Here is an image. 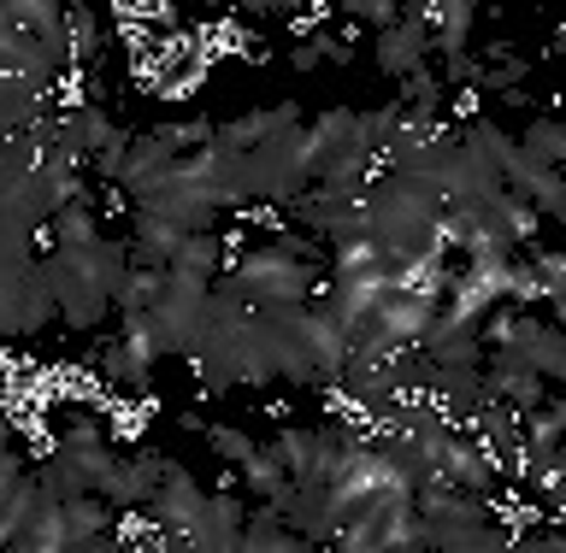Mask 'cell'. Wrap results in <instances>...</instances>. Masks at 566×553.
Wrapping results in <instances>:
<instances>
[{"label":"cell","mask_w":566,"mask_h":553,"mask_svg":"<svg viewBox=\"0 0 566 553\" xmlns=\"http://www.w3.org/2000/svg\"><path fill=\"white\" fill-rule=\"evenodd\" d=\"M130 272V247L124 242H77V247H53L42 259L48 295H53V318H65L71 330H95L118 300V283Z\"/></svg>","instance_id":"1"},{"label":"cell","mask_w":566,"mask_h":553,"mask_svg":"<svg viewBox=\"0 0 566 553\" xmlns=\"http://www.w3.org/2000/svg\"><path fill=\"white\" fill-rule=\"evenodd\" d=\"M212 289L242 300V307H307L318 289V265L307 259V247L295 236L248 247V254L230 265V277H212Z\"/></svg>","instance_id":"2"},{"label":"cell","mask_w":566,"mask_h":553,"mask_svg":"<svg viewBox=\"0 0 566 553\" xmlns=\"http://www.w3.org/2000/svg\"><path fill=\"white\" fill-rule=\"evenodd\" d=\"M53 318V295L42 277L35 236L18 224H0V336H35Z\"/></svg>","instance_id":"3"},{"label":"cell","mask_w":566,"mask_h":553,"mask_svg":"<svg viewBox=\"0 0 566 553\" xmlns=\"http://www.w3.org/2000/svg\"><path fill=\"white\" fill-rule=\"evenodd\" d=\"M242 183H248V201H272V206H290L313 189V141H307V124H283L277 136H265L254 153H242Z\"/></svg>","instance_id":"4"},{"label":"cell","mask_w":566,"mask_h":553,"mask_svg":"<svg viewBox=\"0 0 566 553\" xmlns=\"http://www.w3.org/2000/svg\"><path fill=\"white\" fill-rule=\"evenodd\" d=\"M113 466H118V454L106 448L101 424L95 418H77L60 442H53L48 466L35 471V477H42V489L53 494V501H83V494H101L106 489Z\"/></svg>","instance_id":"5"},{"label":"cell","mask_w":566,"mask_h":553,"mask_svg":"<svg viewBox=\"0 0 566 553\" xmlns=\"http://www.w3.org/2000/svg\"><path fill=\"white\" fill-rule=\"evenodd\" d=\"M478 342L502 348V353H513V360H525L543 383H560L566 377V342H560V325H548V318L495 307L484 325H478Z\"/></svg>","instance_id":"6"},{"label":"cell","mask_w":566,"mask_h":553,"mask_svg":"<svg viewBox=\"0 0 566 553\" xmlns=\"http://www.w3.org/2000/svg\"><path fill=\"white\" fill-rule=\"evenodd\" d=\"M201 436H207V448H212V454H224L230 466L242 471V483L260 494V507L283 519V507H290V494H295V489H290V477L277 471V459L265 454V442L242 436V430H230V424H201Z\"/></svg>","instance_id":"7"},{"label":"cell","mask_w":566,"mask_h":553,"mask_svg":"<svg viewBox=\"0 0 566 553\" xmlns=\"http://www.w3.org/2000/svg\"><path fill=\"white\" fill-rule=\"evenodd\" d=\"M431 60V0H413L401 7V18L389 30H378V71L384 77H413Z\"/></svg>","instance_id":"8"},{"label":"cell","mask_w":566,"mask_h":553,"mask_svg":"<svg viewBox=\"0 0 566 553\" xmlns=\"http://www.w3.org/2000/svg\"><path fill=\"white\" fill-rule=\"evenodd\" d=\"M201 512H207V489L195 483V477L177 466V459H166V471H159V489L148 501V519L166 530V536H195L201 530Z\"/></svg>","instance_id":"9"},{"label":"cell","mask_w":566,"mask_h":553,"mask_svg":"<svg viewBox=\"0 0 566 553\" xmlns=\"http://www.w3.org/2000/svg\"><path fill=\"white\" fill-rule=\"evenodd\" d=\"M184 153H171V141L159 136V130H148V136H130V148H124V159H118V177H113V189L124 194V201H142V194H148L159 177H166L171 166Z\"/></svg>","instance_id":"10"},{"label":"cell","mask_w":566,"mask_h":553,"mask_svg":"<svg viewBox=\"0 0 566 553\" xmlns=\"http://www.w3.org/2000/svg\"><path fill=\"white\" fill-rule=\"evenodd\" d=\"M159 471H166V454L118 459L113 477H106V489H101V501L113 507V512H136V507H148V501H154V489H159Z\"/></svg>","instance_id":"11"},{"label":"cell","mask_w":566,"mask_h":553,"mask_svg":"<svg viewBox=\"0 0 566 553\" xmlns=\"http://www.w3.org/2000/svg\"><path fill=\"white\" fill-rule=\"evenodd\" d=\"M189 230H177L166 219H148V212H136V236H130V259L142 272H171V259L184 254Z\"/></svg>","instance_id":"12"},{"label":"cell","mask_w":566,"mask_h":553,"mask_svg":"<svg viewBox=\"0 0 566 553\" xmlns=\"http://www.w3.org/2000/svg\"><path fill=\"white\" fill-rule=\"evenodd\" d=\"M283 124H301V113L290 100L283 106H260V113H242V118H230V124H219V148H230V153H254L265 136H277Z\"/></svg>","instance_id":"13"},{"label":"cell","mask_w":566,"mask_h":553,"mask_svg":"<svg viewBox=\"0 0 566 553\" xmlns=\"http://www.w3.org/2000/svg\"><path fill=\"white\" fill-rule=\"evenodd\" d=\"M472 0H431V53L442 60L472 53Z\"/></svg>","instance_id":"14"},{"label":"cell","mask_w":566,"mask_h":553,"mask_svg":"<svg viewBox=\"0 0 566 553\" xmlns=\"http://www.w3.org/2000/svg\"><path fill=\"white\" fill-rule=\"evenodd\" d=\"M237 553H313V542L295 536L277 512L260 507V512H248V519H242V547Z\"/></svg>","instance_id":"15"},{"label":"cell","mask_w":566,"mask_h":553,"mask_svg":"<svg viewBox=\"0 0 566 553\" xmlns=\"http://www.w3.org/2000/svg\"><path fill=\"white\" fill-rule=\"evenodd\" d=\"M560 430H566V406H560V401H543L537 413H525V418H520L525 459H555V454H560Z\"/></svg>","instance_id":"16"},{"label":"cell","mask_w":566,"mask_h":553,"mask_svg":"<svg viewBox=\"0 0 566 553\" xmlns=\"http://www.w3.org/2000/svg\"><path fill=\"white\" fill-rule=\"evenodd\" d=\"M65 42H71V65H95L101 60V24L88 7H65Z\"/></svg>","instance_id":"17"},{"label":"cell","mask_w":566,"mask_h":553,"mask_svg":"<svg viewBox=\"0 0 566 553\" xmlns=\"http://www.w3.org/2000/svg\"><path fill=\"white\" fill-rule=\"evenodd\" d=\"M520 153L537 159V166H555L560 171V153H566V130L555 118H531V130L520 136Z\"/></svg>","instance_id":"18"},{"label":"cell","mask_w":566,"mask_h":553,"mask_svg":"<svg viewBox=\"0 0 566 553\" xmlns=\"http://www.w3.org/2000/svg\"><path fill=\"white\" fill-rule=\"evenodd\" d=\"M95 212H88V201H71L53 212V247H77V242H95Z\"/></svg>","instance_id":"19"},{"label":"cell","mask_w":566,"mask_h":553,"mask_svg":"<svg viewBox=\"0 0 566 553\" xmlns=\"http://www.w3.org/2000/svg\"><path fill=\"white\" fill-rule=\"evenodd\" d=\"M520 83H525V60L484 65V77H478V88H502V95H520Z\"/></svg>","instance_id":"20"},{"label":"cell","mask_w":566,"mask_h":553,"mask_svg":"<svg viewBox=\"0 0 566 553\" xmlns=\"http://www.w3.org/2000/svg\"><path fill=\"white\" fill-rule=\"evenodd\" d=\"M348 18H360V24H378V30H389L401 18V7H389V0H348L343 7Z\"/></svg>","instance_id":"21"}]
</instances>
